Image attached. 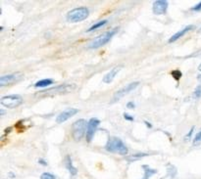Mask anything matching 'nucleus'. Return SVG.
<instances>
[{
    "label": "nucleus",
    "instance_id": "obj_19",
    "mask_svg": "<svg viewBox=\"0 0 201 179\" xmlns=\"http://www.w3.org/2000/svg\"><path fill=\"white\" fill-rule=\"evenodd\" d=\"M108 23V20H102V21H99V22H96L94 25H92L88 30H86V32H90V31H93V30H98V28L102 27L106 25Z\"/></svg>",
    "mask_w": 201,
    "mask_h": 179
},
{
    "label": "nucleus",
    "instance_id": "obj_8",
    "mask_svg": "<svg viewBox=\"0 0 201 179\" xmlns=\"http://www.w3.org/2000/svg\"><path fill=\"white\" fill-rule=\"evenodd\" d=\"M99 124H100V120L98 119H96V117H91V119L88 120L86 133V138L87 142H90L92 140V138H93Z\"/></svg>",
    "mask_w": 201,
    "mask_h": 179
},
{
    "label": "nucleus",
    "instance_id": "obj_6",
    "mask_svg": "<svg viewBox=\"0 0 201 179\" xmlns=\"http://www.w3.org/2000/svg\"><path fill=\"white\" fill-rule=\"evenodd\" d=\"M139 85V82L138 81H135V82H131V83H128L127 84L126 86H124L123 88H121L120 90H118L117 92L115 93L114 96H113V99H112L111 103H115V102H118L121 99L125 97L126 95H128V93L134 91L135 89L138 87Z\"/></svg>",
    "mask_w": 201,
    "mask_h": 179
},
{
    "label": "nucleus",
    "instance_id": "obj_1",
    "mask_svg": "<svg viewBox=\"0 0 201 179\" xmlns=\"http://www.w3.org/2000/svg\"><path fill=\"white\" fill-rule=\"evenodd\" d=\"M105 150L109 153L119 154L121 156H126L128 153V149L126 144L119 137H109L105 145Z\"/></svg>",
    "mask_w": 201,
    "mask_h": 179
},
{
    "label": "nucleus",
    "instance_id": "obj_5",
    "mask_svg": "<svg viewBox=\"0 0 201 179\" xmlns=\"http://www.w3.org/2000/svg\"><path fill=\"white\" fill-rule=\"evenodd\" d=\"M24 102V99L22 98L21 95L18 94H12V95H7L3 96L0 99V103L3 107L8 108V109H16L19 106H21Z\"/></svg>",
    "mask_w": 201,
    "mask_h": 179
},
{
    "label": "nucleus",
    "instance_id": "obj_7",
    "mask_svg": "<svg viewBox=\"0 0 201 179\" xmlns=\"http://www.w3.org/2000/svg\"><path fill=\"white\" fill-rule=\"evenodd\" d=\"M75 85L74 84H61V85H57L55 87H51L48 88L46 90H43L40 93L44 95H49V94H56V93H68L71 92L73 89H75Z\"/></svg>",
    "mask_w": 201,
    "mask_h": 179
},
{
    "label": "nucleus",
    "instance_id": "obj_13",
    "mask_svg": "<svg viewBox=\"0 0 201 179\" xmlns=\"http://www.w3.org/2000/svg\"><path fill=\"white\" fill-rule=\"evenodd\" d=\"M194 28V26L193 25H190V26H186V27H183V28H182L180 30H179V31H177L176 34H174V35H172L171 37H170V39H169V43H173V42H176L177 40L178 39H180V37H183V36L184 35V34H186L188 31H190V30H192Z\"/></svg>",
    "mask_w": 201,
    "mask_h": 179
},
{
    "label": "nucleus",
    "instance_id": "obj_25",
    "mask_svg": "<svg viewBox=\"0 0 201 179\" xmlns=\"http://www.w3.org/2000/svg\"><path fill=\"white\" fill-rule=\"evenodd\" d=\"M191 11H193V12H199V11H201V1L198 3V4H196L195 6H193L191 8Z\"/></svg>",
    "mask_w": 201,
    "mask_h": 179
},
{
    "label": "nucleus",
    "instance_id": "obj_32",
    "mask_svg": "<svg viewBox=\"0 0 201 179\" xmlns=\"http://www.w3.org/2000/svg\"><path fill=\"white\" fill-rule=\"evenodd\" d=\"M0 113H1V116L4 115V111H3V110H1V111H0Z\"/></svg>",
    "mask_w": 201,
    "mask_h": 179
},
{
    "label": "nucleus",
    "instance_id": "obj_16",
    "mask_svg": "<svg viewBox=\"0 0 201 179\" xmlns=\"http://www.w3.org/2000/svg\"><path fill=\"white\" fill-rule=\"evenodd\" d=\"M53 79L51 78H44V79H41L37 81V82H35V84L34 86L35 88H46L48 86H50L51 84H53Z\"/></svg>",
    "mask_w": 201,
    "mask_h": 179
},
{
    "label": "nucleus",
    "instance_id": "obj_28",
    "mask_svg": "<svg viewBox=\"0 0 201 179\" xmlns=\"http://www.w3.org/2000/svg\"><path fill=\"white\" fill-rule=\"evenodd\" d=\"M38 164L42 165H47V162L44 161L43 158H39V160H38Z\"/></svg>",
    "mask_w": 201,
    "mask_h": 179
},
{
    "label": "nucleus",
    "instance_id": "obj_14",
    "mask_svg": "<svg viewBox=\"0 0 201 179\" xmlns=\"http://www.w3.org/2000/svg\"><path fill=\"white\" fill-rule=\"evenodd\" d=\"M65 166L72 176H75L78 174V169H77V168H75L74 166L73 161H72V158L69 156V155H67L65 158Z\"/></svg>",
    "mask_w": 201,
    "mask_h": 179
},
{
    "label": "nucleus",
    "instance_id": "obj_11",
    "mask_svg": "<svg viewBox=\"0 0 201 179\" xmlns=\"http://www.w3.org/2000/svg\"><path fill=\"white\" fill-rule=\"evenodd\" d=\"M23 75L21 72H15V74H10L6 75H2L0 77V87H4L6 85H9L11 83L15 82V81L19 80Z\"/></svg>",
    "mask_w": 201,
    "mask_h": 179
},
{
    "label": "nucleus",
    "instance_id": "obj_22",
    "mask_svg": "<svg viewBox=\"0 0 201 179\" xmlns=\"http://www.w3.org/2000/svg\"><path fill=\"white\" fill-rule=\"evenodd\" d=\"M172 75H173V77H174L176 80H180V78H182L183 74H182V72H180V71L176 70V71H173V72H172Z\"/></svg>",
    "mask_w": 201,
    "mask_h": 179
},
{
    "label": "nucleus",
    "instance_id": "obj_20",
    "mask_svg": "<svg viewBox=\"0 0 201 179\" xmlns=\"http://www.w3.org/2000/svg\"><path fill=\"white\" fill-rule=\"evenodd\" d=\"M200 144H201V130L198 133H196V135L193 138V146L194 147H197V146H199Z\"/></svg>",
    "mask_w": 201,
    "mask_h": 179
},
{
    "label": "nucleus",
    "instance_id": "obj_17",
    "mask_svg": "<svg viewBox=\"0 0 201 179\" xmlns=\"http://www.w3.org/2000/svg\"><path fill=\"white\" fill-rule=\"evenodd\" d=\"M142 169H143V171H144V175H143V177L141 179H149L152 175H154L155 173H157V170L151 168L150 166H148L146 165H142Z\"/></svg>",
    "mask_w": 201,
    "mask_h": 179
},
{
    "label": "nucleus",
    "instance_id": "obj_23",
    "mask_svg": "<svg viewBox=\"0 0 201 179\" xmlns=\"http://www.w3.org/2000/svg\"><path fill=\"white\" fill-rule=\"evenodd\" d=\"M193 97L195 99H198L201 97V84L198 85V86L195 88L194 93H193Z\"/></svg>",
    "mask_w": 201,
    "mask_h": 179
},
{
    "label": "nucleus",
    "instance_id": "obj_33",
    "mask_svg": "<svg viewBox=\"0 0 201 179\" xmlns=\"http://www.w3.org/2000/svg\"><path fill=\"white\" fill-rule=\"evenodd\" d=\"M199 31H201V27H200V30H199Z\"/></svg>",
    "mask_w": 201,
    "mask_h": 179
},
{
    "label": "nucleus",
    "instance_id": "obj_31",
    "mask_svg": "<svg viewBox=\"0 0 201 179\" xmlns=\"http://www.w3.org/2000/svg\"><path fill=\"white\" fill-rule=\"evenodd\" d=\"M198 71H199V72H201V63H200V65L198 66Z\"/></svg>",
    "mask_w": 201,
    "mask_h": 179
},
{
    "label": "nucleus",
    "instance_id": "obj_10",
    "mask_svg": "<svg viewBox=\"0 0 201 179\" xmlns=\"http://www.w3.org/2000/svg\"><path fill=\"white\" fill-rule=\"evenodd\" d=\"M79 112V110L77 108H68L65 111H63L62 113H60L59 115L56 117V123H65L66 120L71 119L72 117H74L75 115Z\"/></svg>",
    "mask_w": 201,
    "mask_h": 179
},
{
    "label": "nucleus",
    "instance_id": "obj_26",
    "mask_svg": "<svg viewBox=\"0 0 201 179\" xmlns=\"http://www.w3.org/2000/svg\"><path fill=\"white\" fill-rule=\"evenodd\" d=\"M124 119L126 120H128V121H132V120H135L134 117L131 116V115H128V113H124Z\"/></svg>",
    "mask_w": 201,
    "mask_h": 179
},
{
    "label": "nucleus",
    "instance_id": "obj_3",
    "mask_svg": "<svg viewBox=\"0 0 201 179\" xmlns=\"http://www.w3.org/2000/svg\"><path fill=\"white\" fill-rule=\"evenodd\" d=\"M89 16V10L86 7H78L69 11L66 15V19L69 23H79L86 20Z\"/></svg>",
    "mask_w": 201,
    "mask_h": 179
},
{
    "label": "nucleus",
    "instance_id": "obj_15",
    "mask_svg": "<svg viewBox=\"0 0 201 179\" xmlns=\"http://www.w3.org/2000/svg\"><path fill=\"white\" fill-rule=\"evenodd\" d=\"M177 175V168L174 165L168 164L167 165V174L161 179H174Z\"/></svg>",
    "mask_w": 201,
    "mask_h": 179
},
{
    "label": "nucleus",
    "instance_id": "obj_21",
    "mask_svg": "<svg viewBox=\"0 0 201 179\" xmlns=\"http://www.w3.org/2000/svg\"><path fill=\"white\" fill-rule=\"evenodd\" d=\"M40 179H56V176L50 172H43L40 175Z\"/></svg>",
    "mask_w": 201,
    "mask_h": 179
},
{
    "label": "nucleus",
    "instance_id": "obj_24",
    "mask_svg": "<svg viewBox=\"0 0 201 179\" xmlns=\"http://www.w3.org/2000/svg\"><path fill=\"white\" fill-rule=\"evenodd\" d=\"M193 131H194V126H192L191 127V129L190 130V132H188L186 136H184V140L186 141H188V140H190L191 139V136H192V134H193Z\"/></svg>",
    "mask_w": 201,
    "mask_h": 179
},
{
    "label": "nucleus",
    "instance_id": "obj_4",
    "mask_svg": "<svg viewBox=\"0 0 201 179\" xmlns=\"http://www.w3.org/2000/svg\"><path fill=\"white\" fill-rule=\"evenodd\" d=\"M87 123L86 120L80 119L76 120L75 123L72 124V135L76 141H79L82 138L86 135V128H87Z\"/></svg>",
    "mask_w": 201,
    "mask_h": 179
},
{
    "label": "nucleus",
    "instance_id": "obj_29",
    "mask_svg": "<svg viewBox=\"0 0 201 179\" xmlns=\"http://www.w3.org/2000/svg\"><path fill=\"white\" fill-rule=\"evenodd\" d=\"M144 123H145V125L148 127V128H152V124L150 123H148L147 120H144Z\"/></svg>",
    "mask_w": 201,
    "mask_h": 179
},
{
    "label": "nucleus",
    "instance_id": "obj_30",
    "mask_svg": "<svg viewBox=\"0 0 201 179\" xmlns=\"http://www.w3.org/2000/svg\"><path fill=\"white\" fill-rule=\"evenodd\" d=\"M197 79L199 80V82L201 83V75H197Z\"/></svg>",
    "mask_w": 201,
    "mask_h": 179
},
{
    "label": "nucleus",
    "instance_id": "obj_27",
    "mask_svg": "<svg viewBox=\"0 0 201 179\" xmlns=\"http://www.w3.org/2000/svg\"><path fill=\"white\" fill-rule=\"evenodd\" d=\"M127 108L128 109H135V104L134 102H128L127 104Z\"/></svg>",
    "mask_w": 201,
    "mask_h": 179
},
{
    "label": "nucleus",
    "instance_id": "obj_9",
    "mask_svg": "<svg viewBox=\"0 0 201 179\" xmlns=\"http://www.w3.org/2000/svg\"><path fill=\"white\" fill-rule=\"evenodd\" d=\"M168 6H169V2L166 0H156L153 2V5H152V12H153L154 15H165L167 13L168 10Z\"/></svg>",
    "mask_w": 201,
    "mask_h": 179
},
{
    "label": "nucleus",
    "instance_id": "obj_12",
    "mask_svg": "<svg viewBox=\"0 0 201 179\" xmlns=\"http://www.w3.org/2000/svg\"><path fill=\"white\" fill-rule=\"evenodd\" d=\"M122 70V66H116L114 67L112 70H110V72H108L107 74L103 76L102 78V82L106 83V84H110L112 81L114 80V78L116 77V75H118V72Z\"/></svg>",
    "mask_w": 201,
    "mask_h": 179
},
{
    "label": "nucleus",
    "instance_id": "obj_18",
    "mask_svg": "<svg viewBox=\"0 0 201 179\" xmlns=\"http://www.w3.org/2000/svg\"><path fill=\"white\" fill-rule=\"evenodd\" d=\"M148 156V154L146 153H138V154H134V155H131V156H128L126 158V160L128 161H138L140 158H142L144 157Z\"/></svg>",
    "mask_w": 201,
    "mask_h": 179
},
{
    "label": "nucleus",
    "instance_id": "obj_2",
    "mask_svg": "<svg viewBox=\"0 0 201 179\" xmlns=\"http://www.w3.org/2000/svg\"><path fill=\"white\" fill-rule=\"evenodd\" d=\"M117 30L118 28H114V30H111L109 31H106L104 32V34L98 35L97 37H95L89 44H88L87 48L88 49H97V48L104 46L112 39V37L116 34Z\"/></svg>",
    "mask_w": 201,
    "mask_h": 179
}]
</instances>
